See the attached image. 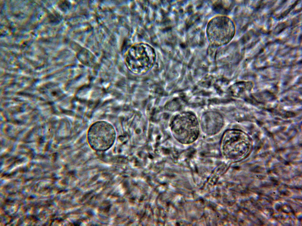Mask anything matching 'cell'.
I'll return each mask as SVG.
<instances>
[{
  "instance_id": "6da1fadb",
  "label": "cell",
  "mask_w": 302,
  "mask_h": 226,
  "mask_svg": "<svg viewBox=\"0 0 302 226\" xmlns=\"http://www.w3.org/2000/svg\"><path fill=\"white\" fill-rule=\"evenodd\" d=\"M154 48L144 42L134 43L125 52L124 62L127 69L136 75L144 74L152 67L156 60Z\"/></svg>"
},
{
  "instance_id": "7a4b0ae2",
  "label": "cell",
  "mask_w": 302,
  "mask_h": 226,
  "mask_svg": "<svg viewBox=\"0 0 302 226\" xmlns=\"http://www.w3.org/2000/svg\"><path fill=\"white\" fill-rule=\"evenodd\" d=\"M252 146V140L247 134L238 129H229L222 137L220 150L222 156L226 158H242L250 154Z\"/></svg>"
},
{
  "instance_id": "3957f363",
  "label": "cell",
  "mask_w": 302,
  "mask_h": 226,
  "mask_svg": "<svg viewBox=\"0 0 302 226\" xmlns=\"http://www.w3.org/2000/svg\"><path fill=\"white\" fill-rule=\"evenodd\" d=\"M88 143L94 150L104 151L110 149L113 145L116 133L113 126L105 121L93 123L88 129L87 135Z\"/></svg>"
},
{
  "instance_id": "277c9868",
  "label": "cell",
  "mask_w": 302,
  "mask_h": 226,
  "mask_svg": "<svg viewBox=\"0 0 302 226\" xmlns=\"http://www.w3.org/2000/svg\"><path fill=\"white\" fill-rule=\"evenodd\" d=\"M207 35L210 43L213 45L221 46L229 42L235 33V27L232 20L225 16H218L212 19L209 23Z\"/></svg>"
},
{
  "instance_id": "5b68a950",
  "label": "cell",
  "mask_w": 302,
  "mask_h": 226,
  "mask_svg": "<svg viewBox=\"0 0 302 226\" xmlns=\"http://www.w3.org/2000/svg\"><path fill=\"white\" fill-rule=\"evenodd\" d=\"M175 131L178 140L185 144H191L198 138L199 126L196 117L190 112L181 113L175 117Z\"/></svg>"
},
{
  "instance_id": "8992f818",
  "label": "cell",
  "mask_w": 302,
  "mask_h": 226,
  "mask_svg": "<svg viewBox=\"0 0 302 226\" xmlns=\"http://www.w3.org/2000/svg\"><path fill=\"white\" fill-rule=\"evenodd\" d=\"M224 123L222 116L218 113L209 112L203 116L201 127L203 132L208 135L215 134L222 128Z\"/></svg>"
}]
</instances>
